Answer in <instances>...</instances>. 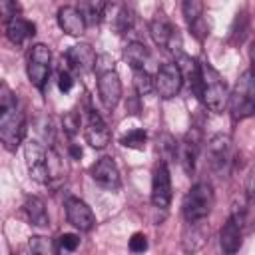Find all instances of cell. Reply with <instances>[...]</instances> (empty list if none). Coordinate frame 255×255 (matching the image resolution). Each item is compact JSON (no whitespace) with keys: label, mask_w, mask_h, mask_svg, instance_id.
Masks as SVG:
<instances>
[{"label":"cell","mask_w":255,"mask_h":255,"mask_svg":"<svg viewBox=\"0 0 255 255\" xmlns=\"http://www.w3.org/2000/svg\"><path fill=\"white\" fill-rule=\"evenodd\" d=\"M70 153H72V157L80 159V157H82V147H78V145H70Z\"/></svg>","instance_id":"36"},{"label":"cell","mask_w":255,"mask_h":255,"mask_svg":"<svg viewBox=\"0 0 255 255\" xmlns=\"http://www.w3.org/2000/svg\"><path fill=\"white\" fill-rule=\"evenodd\" d=\"M159 149H161L163 157H175L177 155V141L169 133H163L159 139Z\"/></svg>","instance_id":"28"},{"label":"cell","mask_w":255,"mask_h":255,"mask_svg":"<svg viewBox=\"0 0 255 255\" xmlns=\"http://www.w3.org/2000/svg\"><path fill=\"white\" fill-rule=\"evenodd\" d=\"M243 221H245V213L243 209L235 207L233 213L229 215V219L223 223L221 231H219V245L225 253H235L241 247V237H243Z\"/></svg>","instance_id":"11"},{"label":"cell","mask_w":255,"mask_h":255,"mask_svg":"<svg viewBox=\"0 0 255 255\" xmlns=\"http://www.w3.org/2000/svg\"><path fill=\"white\" fill-rule=\"evenodd\" d=\"M229 112L235 122L247 120L255 114V70H245L229 94Z\"/></svg>","instance_id":"2"},{"label":"cell","mask_w":255,"mask_h":255,"mask_svg":"<svg viewBox=\"0 0 255 255\" xmlns=\"http://www.w3.org/2000/svg\"><path fill=\"white\" fill-rule=\"evenodd\" d=\"M128 247H129V251H133V253H143V251L147 249V237H145L143 233H133V235L129 237Z\"/></svg>","instance_id":"31"},{"label":"cell","mask_w":255,"mask_h":255,"mask_svg":"<svg viewBox=\"0 0 255 255\" xmlns=\"http://www.w3.org/2000/svg\"><path fill=\"white\" fill-rule=\"evenodd\" d=\"M199 66H201V100L213 114H221L229 102L227 84L209 62H201Z\"/></svg>","instance_id":"3"},{"label":"cell","mask_w":255,"mask_h":255,"mask_svg":"<svg viewBox=\"0 0 255 255\" xmlns=\"http://www.w3.org/2000/svg\"><path fill=\"white\" fill-rule=\"evenodd\" d=\"M48 171H50V181L54 179H62L64 177V165L60 155L56 153V149H48Z\"/></svg>","instance_id":"27"},{"label":"cell","mask_w":255,"mask_h":255,"mask_svg":"<svg viewBox=\"0 0 255 255\" xmlns=\"http://www.w3.org/2000/svg\"><path fill=\"white\" fill-rule=\"evenodd\" d=\"M133 88H135V94L147 96L155 90V78H151L143 68L133 70Z\"/></svg>","instance_id":"24"},{"label":"cell","mask_w":255,"mask_h":255,"mask_svg":"<svg viewBox=\"0 0 255 255\" xmlns=\"http://www.w3.org/2000/svg\"><path fill=\"white\" fill-rule=\"evenodd\" d=\"M205 153H207V163H209L213 173L223 177L231 171L235 151H233V141L229 139V135H225V133L211 135L207 141Z\"/></svg>","instance_id":"5"},{"label":"cell","mask_w":255,"mask_h":255,"mask_svg":"<svg viewBox=\"0 0 255 255\" xmlns=\"http://www.w3.org/2000/svg\"><path fill=\"white\" fill-rule=\"evenodd\" d=\"M181 14L189 28L203 20V2L201 0H181Z\"/></svg>","instance_id":"23"},{"label":"cell","mask_w":255,"mask_h":255,"mask_svg":"<svg viewBox=\"0 0 255 255\" xmlns=\"http://www.w3.org/2000/svg\"><path fill=\"white\" fill-rule=\"evenodd\" d=\"M50 62H52V52L46 44H34L30 48L26 72H28V80L34 88L44 90L48 76H50Z\"/></svg>","instance_id":"7"},{"label":"cell","mask_w":255,"mask_h":255,"mask_svg":"<svg viewBox=\"0 0 255 255\" xmlns=\"http://www.w3.org/2000/svg\"><path fill=\"white\" fill-rule=\"evenodd\" d=\"M131 26V16L128 14V10H122L120 16H118V30L120 32H128Z\"/></svg>","instance_id":"35"},{"label":"cell","mask_w":255,"mask_h":255,"mask_svg":"<svg viewBox=\"0 0 255 255\" xmlns=\"http://www.w3.org/2000/svg\"><path fill=\"white\" fill-rule=\"evenodd\" d=\"M171 175H169V167L167 161L161 159L157 161L155 169H153V177H151V203L157 209H167L171 203Z\"/></svg>","instance_id":"9"},{"label":"cell","mask_w":255,"mask_h":255,"mask_svg":"<svg viewBox=\"0 0 255 255\" xmlns=\"http://www.w3.org/2000/svg\"><path fill=\"white\" fill-rule=\"evenodd\" d=\"M26 133V120L10 88H0V139L8 151H16Z\"/></svg>","instance_id":"1"},{"label":"cell","mask_w":255,"mask_h":255,"mask_svg":"<svg viewBox=\"0 0 255 255\" xmlns=\"http://www.w3.org/2000/svg\"><path fill=\"white\" fill-rule=\"evenodd\" d=\"M98 98L106 110H114L122 100V80L116 70H106L98 78Z\"/></svg>","instance_id":"13"},{"label":"cell","mask_w":255,"mask_h":255,"mask_svg":"<svg viewBox=\"0 0 255 255\" xmlns=\"http://www.w3.org/2000/svg\"><path fill=\"white\" fill-rule=\"evenodd\" d=\"M24 159L28 173L38 183H50V171H48V151L44 145L36 139H28L24 143Z\"/></svg>","instance_id":"8"},{"label":"cell","mask_w":255,"mask_h":255,"mask_svg":"<svg viewBox=\"0 0 255 255\" xmlns=\"http://www.w3.org/2000/svg\"><path fill=\"white\" fill-rule=\"evenodd\" d=\"M215 203V195H213V187L207 181H199L195 185H191V189L185 193L183 201H181V211L187 223L193 221H203L207 219V215L211 213Z\"/></svg>","instance_id":"4"},{"label":"cell","mask_w":255,"mask_h":255,"mask_svg":"<svg viewBox=\"0 0 255 255\" xmlns=\"http://www.w3.org/2000/svg\"><path fill=\"white\" fill-rule=\"evenodd\" d=\"M80 124H82V120H80V116L76 112H70V114L64 116V129H66L68 135H74L78 131Z\"/></svg>","instance_id":"32"},{"label":"cell","mask_w":255,"mask_h":255,"mask_svg":"<svg viewBox=\"0 0 255 255\" xmlns=\"http://www.w3.org/2000/svg\"><path fill=\"white\" fill-rule=\"evenodd\" d=\"M80 245V237L76 233H62L58 237V247L60 251H76V247Z\"/></svg>","instance_id":"29"},{"label":"cell","mask_w":255,"mask_h":255,"mask_svg":"<svg viewBox=\"0 0 255 255\" xmlns=\"http://www.w3.org/2000/svg\"><path fill=\"white\" fill-rule=\"evenodd\" d=\"M183 86V76L177 64H161L155 74V92L163 100H171L179 94Z\"/></svg>","instance_id":"10"},{"label":"cell","mask_w":255,"mask_h":255,"mask_svg":"<svg viewBox=\"0 0 255 255\" xmlns=\"http://www.w3.org/2000/svg\"><path fill=\"white\" fill-rule=\"evenodd\" d=\"M96 52L90 44H76L66 52V66L76 72H90L96 66Z\"/></svg>","instance_id":"16"},{"label":"cell","mask_w":255,"mask_h":255,"mask_svg":"<svg viewBox=\"0 0 255 255\" xmlns=\"http://www.w3.org/2000/svg\"><path fill=\"white\" fill-rule=\"evenodd\" d=\"M66 219L70 225H74L76 229L80 231H90L94 225H96V215L92 211V207L80 199V197H68L66 203Z\"/></svg>","instance_id":"14"},{"label":"cell","mask_w":255,"mask_h":255,"mask_svg":"<svg viewBox=\"0 0 255 255\" xmlns=\"http://www.w3.org/2000/svg\"><path fill=\"white\" fill-rule=\"evenodd\" d=\"M36 34V26L30 22V20H26V18H22V16H12L8 22H6V36H8V40L12 42V44H16V46H20V44H24L28 38H32Z\"/></svg>","instance_id":"19"},{"label":"cell","mask_w":255,"mask_h":255,"mask_svg":"<svg viewBox=\"0 0 255 255\" xmlns=\"http://www.w3.org/2000/svg\"><path fill=\"white\" fill-rule=\"evenodd\" d=\"M139 94H135V96H129L128 100H126V110H128V114H131V116H137L139 112H141V104H139Z\"/></svg>","instance_id":"34"},{"label":"cell","mask_w":255,"mask_h":255,"mask_svg":"<svg viewBox=\"0 0 255 255\" xmlns=\"http://www.w3.org/2000/svg\"><path fill=\"white\" fill-rule=\"evenodd\" d=\"M90 175L92 179L96 181V185H100L102 189H108V191H118L120 185H122V179H120V169L116 165V161L112 157H102L98 159L92 169H90Z\"/></svg>","instance_id":"15"},{"label":"cell","mask_w":255,"mask_h":255,"mask_svg":"<svg viewBox=\"0 0 255 255\" xmlns=\"http://www.w3.org/2000/svg\"><path fill=\"white\" fill-rule=\"evenodd\" d=\"M28 247H30V251H32V253H42V255H50V253L60 251V247H56L52 239H46V237H40V235L30 237Z\"/></svg>","instance_id":"26"},{"label":"cell","mask_w":255,"mask_h":255,"mask_svg":"<svg viewBox=\"0 0 255 255\" xmlns=\"http://www.w3.org/2000/svg\"><path fill=\"white\" fill-rule=\"evenodd\" d=\"M149 36L151 40L155 42V46L159 48H167L171 50L175 56L181 54V36H179V30L169 22V18L163 14V12H157L151 22H149Z\"/></svg>","instance_id":"6"},{"label":"cell","mask_w":255,"mask_h":255,"mask_svg":"<svg viewBox=\"0 0 255 255\" xmlns=\"http://www.w3.org/2000/svg\"><path fill=\"white\" fill-rule=\"evenodd\" d=\"M24 211L28 215V221L36 227H48L50 225V217L46 211V203L36 197V195H28L24 201Z\"/></svg>","instance_id":"20"},{"label":"cell","mask_w":255,"mask_h":255,"mask_svg":"<svg viewBox=\"0 0 255 255\" xmlns=\"http://www.w3.org/2000/svg\"><path fill=\"white\" fill-rule=\"evenodd\" d=\"M199 143H201L199 131H195V129L187 131V135L181 139V143H177V159L185 173H193V169H195V161L199 155Z\"/></svg>","instance_id":"17"},{"label":"cell","mask_w":255,"mask_h":255,"mask_svg":"<svg viewBox=\"0 0 255 255\" xmlns=\"http://www.w3.org/2000/svg\"><path fill=\"white\" fill-rule=\"evenodd\" d=\"M145 141H147V133H145L141 128L128 131V133L122 135V139H120V143H122L124 147H129V149H143V147H145Z\"/></svg>","instance_id":"25"},{"label":"cell","mask_w":255,"mask_h":255,"mask_svg":"<svg viewBox=\"0 0 255 255\" xmlns=\"http://www.w3.org/2000/svg\"><path fill=\"white\" fill-rule=\"evenodd\" d=\"M82 126H84V137H86V141H88L92 147L104 149V147L110 143L112 133H110V129H108V126H106V122H104V118H102L96 110H88V112L84 114Z\"/></svg>","instance_id":"12"},{"label":"cell","mask_w":255,"mask_h":255,"mask_svg":"<svg viewBox=\"0 0 255 255\" xmlns=\"http://www.w3.org/2000/svg\"><path fill=\"white\" fill-rule=\"evenodd\" d=\"M124 58H126V62L131 66V70H139V68H143V66L147 64V60H149V50L145 48V44L133 40V42H129V44L124 48Z\"/></svg>","instance_id":"21"},{"label":"cell","mask_w":255,"mask_h":255,"mask_svg":"<svg viewBox=\"0 0 255 255\" xmlns=\"http://www.w3.org/2000/svg\"><path fill=\"white\" fill-rule=\"evenodd\" d=\"M0 10L4 22H8L12 16H16V0H0Z\"/></svg>","instance_id":"33"},{"label":"cell","mask_w":255,"mask_h":255,"mask_svg":"<svg viewBox=\"0 0 255 255\" xmlns=\"http://www.w3.org/2000/svg\"><path fill=\"white\" fill-rule=\"evenodd\" d=\"M58 26L66 34H70V36H82L86 32L88 22H86V18H84L80 8H76V6H62L58 10Z\"/></svg>","instance_id":"18"},{"label":"cell","mask_w":255,"mask_h":255,"mask_svg":"<svg viewBox=\"0 0 255 255\" xmlns=\"http://www.w3.org/2000/svg\"><path fill=\"white\" fill-rule=\"evenodd\" d=\"M72 86H74V78L70 74V68L68 66L66 68H60V72H58V88H60V92L68 94L72 90Z\"/></svg>","instance_id":"30"},{"label":"cell","mask_w":255,"mask_h":255,"mask_svg":"<svg viewBox=\"0 0 255 255\" xmlns=\"http://www.w3.org/2000/svg\"><path fill=\"white\" fill-rule=\"evenodd\" d=\"M78 8L88 24H98L106 12V0H78Z\"/></svg>","instance_id":"22"}]
</instances>
